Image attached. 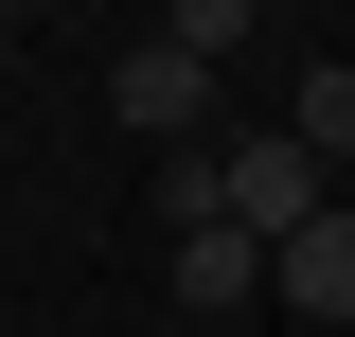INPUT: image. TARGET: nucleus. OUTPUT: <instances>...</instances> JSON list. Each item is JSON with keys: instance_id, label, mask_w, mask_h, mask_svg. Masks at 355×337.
<instances>
[{"instance_id": "obj_1", "label": "nucleus", "mask_w": 355, "mask_h": 337, "mask_svg": "<svg viewBox=\"0 0 355 337\" xmlns=\"http://www.w3.org/2000/svg\"><path fill=\"white\" fill-rule=\"evenodd\" d=\"M214 196H231V231H266V249H284V231H320V213H338V160H320L302 125H266V142H214Z\"/></svg>"}, {"instance_id": "obj_2", "label": "nucleus", "mask_w": 355, "mask_h": 337, "mask_svg": "<svg viewBox=\"0 0 355 337\" xmlns=\"http://www.w3.org/2000/svg\"><path fill=\"white\" fill-rule=\"evenodd\" d=\"M107 107H125V125L178 160V142H196V107H214V71H196L178 36H142V53H107Z\"/></svg>"}, {"instance_id": "obj_7", "label": "nucleus", "mask_w": 355, "mask_h": 337, "mask_svg": "<svg viewBox=\"0 0 355 337\" xmlns=\"http://www.w3.org/2000/svg\"><path fill=\"white\" fill-rule=\"evenodd\" d=\"M160 213H178V231H231V196H214V142H178V160H160Z\"/></svg>"}, {"instance_id": "obj_4", "label": "nucleus", "mask_w": 355, "mask_h": 337, "mask_svg": "<svg viewBox=\"0 0 355 337\" xmlns=\"http://www.w3.org/2000/svg\"><path fill=\"white\" fill-rule=\"evenodd\" d=\"M266 266H284L266 302H302V320H355V213H320V231H284Z\"/></svg>"}, {"instance_id": "obj_8", "label": "nucleus", "mask_w": 355, "mask_h": 337, "mask_svg": "<svg viewBox=\"0 0 355 337\" xmlns=\"http://www.w3.org/2000/svg\"><path fill=\"white\" fill-rule=\"evenodd\" d=\"M0 18H36V0H0Z\"/></svg>"}, {"instance_id": "obj_9", "label": "nucleus", "mask_w": 355, "mask_h": 337, "mask_svg": "<svg viewBox=\"0 0 355 337\" xmlns=\"http://www.w3.org/2000/svg\"><path fill=\"white\" fill-rule=\"evenodd\" d=\"M338 213H355V178H338Z\"/></svg>"}, {"instance_id": "obj_3", "label": "nucleus", "mask_w": 355, "mask_h": 337, "mask_svg": "<svg viewBox=\"0 0 355 337\" xmlns=\"http://www.w3.org/2000/svg\"><path fill=\"white\" fill-rule=\"evenodd\" d=\"M266 284H284V266H266V231H178V266H160V302H196V320H249Z\"/></svg>"}, {"instance_id": "obj_6", "label": "nucleus", "mask_w": 355, "mask_h": 337, "mask_svg": "<svg viewBox=\"0 0 355 337\" xmlns=\"http://www.w3.org/2000/svg\"><path fill=\"white\" fill-rule=\"evenodd\" d=\"M249 18H266V0H160V36L196 53V71H231V53H249Z\"/></svg>"}, {"instance_id": "obj_5", "label": "nucleus", "mask_w": 355, "mask_h": 337, "mask_svg": "<svg viewBox=\"0 0 355 337\" xmlns=\"http://www.w3.org/2000/svg\"><path fill=\"white\" fill-rule=\"evenodd\" d=\"M284 125H302V142H320V160H338V178H355V53H320V71H302V107H284Z\"/></svg>"}, {"instance_id": "obj_10", "label": "nucleus", "mask_w": 355, "mask_h": 337, "mask_svg": "<svg viewBox=\"0 0 355 337\" xmlns=\"http://www.w3.org/2000/svg\"><path fill=\"white\" fill-rule=\"evenodd\" d=\"M0 36H18V18H0Z\"/></svg>"}]
</instances>
